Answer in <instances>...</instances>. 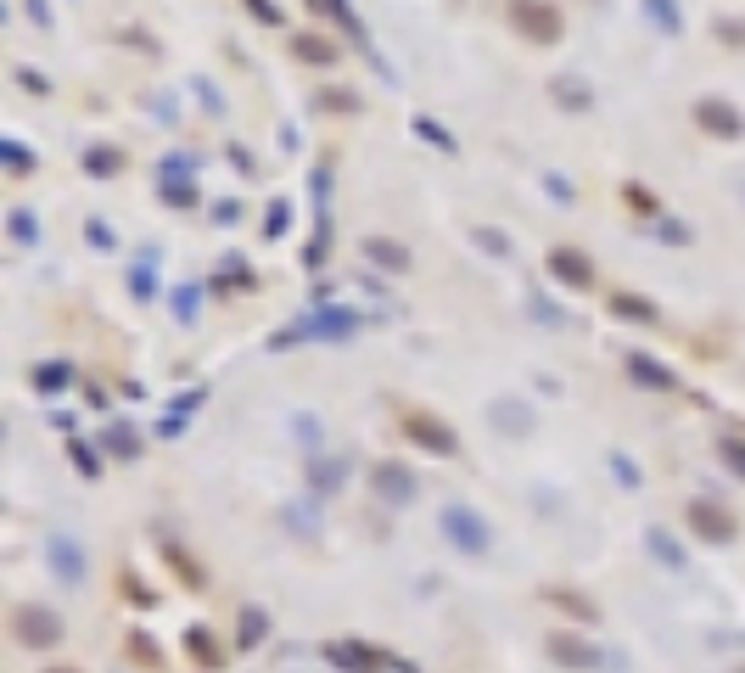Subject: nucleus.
Listing matches in <instances>:
<instances>
[{
  "instance_id": "6e6552de",
  "label": "nucleus",
  "mask_w": 745,
  "mask_h": 673,
  "mask_svg": "<svg viewBox=\"0 0 745 673\" xmlns=\"http://www.w3.org/2000/svg\"><path fill=\"white\" fill-rule=\"evenodd\" d=\"M443 528H449V533H454V539H460L465 550H482V545H488V533H482L477 511H465V505H454V511L443 516Z\"/></svg>"
},
{
  "instance_id": "7ed1b4c3",
  "label": "nucleus",
  "mask_w": 745,
  "mask_h": 673,
  "mask_svg": "<svg viewBox=\"0 0 745 673\" xmlns=\"http://www.w3.org/2000/svg\"><path fill=\"white\" fill-rule=\"evenodd\" d=\"M695 124H701L706 135H717V141H740V135H745L740 107H734V101H717V96L695 101Z\"/></svg>"
},
{
  "instance_id": "473e14b6",
  "label": "nucleus",
  "mask_w": 745,
  "mask_h": 673,
  "mask_svg": "<svg viewBox=\"0 0 745 673\" xmlns=\"http://www.w3.org/2000/svg\"><path fill=\"white\" fill-rule=\"evenodd\" d=\"M695 528H701V533H729V522H723L712 505H695Z\"/></svg>"
},
{
  "instance_id": "c9c22d12",
  "label": "nucleus",
  "mask_w": 745,
  "mask_h": 673,
  "mask_svg": "<svg viewBox=\"0 0 745 673\" xmlns=\"http://www.w3.org/2000/svg\"><path fill=\"white\" fill-rule=\"evenodd\" d=\"M387 494H409V477H398V466H381V477H376Z\"/></svg>"
},
{
  "instance_id": "f704fd0d",
  "label": "nucleus",
  "mask_w": 745,
  "mask_h": 673,
  "mask_svg": "<svg viewBox=\"0 0 745 673\" xmlns=\"http://www.w3.org/2000/svg\"><path fill=\"white\" fill-rule=\"evenodd\" d=\"M236 219H241V202H236V197L213 202V225H236Z\"/></svg>"
},
{
  "instance_id": "39448f33",
  "label": "nucleus",
  "mask_w": 745,
  "mask_h": 673,
  "mask_svg": "<svg viewBox=\"0 0 745 673\" xmlns=\"http://www.w3.org/2000/svg\"><path fill=\"white\" fill-rule=\"evenodd\" d=\"M549 96H555L561 113H589V107H594L589 79H577V73H555V79H549Z\"/></svg>"
},
{
  "instance_id": "cd10ccee",
  "label": "nucleus",
  "mask_w": 745,
  "mask_h": 673,
  "mask_svg": "<svg viewBox=\"0 0 745 673\" xmlns=\"http://www.w3.org/2000/svg\"><path fill=\"white\" fill-rule=\"evenodd\" d=\"M471 242H477L482 253H493V258L510 253V236H505V230H493V225H477V230H471Z\"/></svg>"
},
{
  "instance_id": "6ab92c4d",
  "label": "nucleus",
  "mask_w": 745,
  "mask_h": 673,
  "mask_svg": "<svg viewBox=\"0 0 745 673\" xmlns=\"http://www.w3.org/2000/svg\"><path fill=\"white\" fill-rule=\"evenodd\" d=\"M415 135H421V141H432L437 146V152H449V158H454V152H460V141H454V135H449V129H443V124H437V118H415Z\"/></svg>"
},
{
  "instance_id": "e433bc0d",
  "label": "nucleus",
  "mask_w": 745,
  "mask_h": 673,
  "mask_svg": "<svg viewBox=\"0 0 745 673\" xmlns=\"http://www.w3.org/2000/svg\"><path fill=\"white\" fill-rule=\"evenodd\" d=\"M23 12H29L40 29H51V23H57V17H51V0H23Z\"/></svg>"
},
{
  "instance_id": "c756f323",
  "label": "nucleus",
  "mask_w": 745,
  "mask_h": 673,
  "mask_svg": "<svg viewBox=\"0 0 745 673\" xmlns=\"http://www.w3.org/2000/svg\"><path fill=\"white\" fill-rule=\"evenodd\" d=\"M527 315L544 320V326H572V315H566V309H555L549 298H533V303H527Z\"/></svg>"
},
{
  "instance_id": "393cba45",
  "label": "nucleus",
  "mask_w": 745,
  "mask_h": 673,
  "mask_svg": "<svg viewBox=\"0 0 745 673\" xmlns=\"http://www.w3.org/2000/svg\"><path fill=\"white\" fill-rule=\"evenodd\" d=\"M0 163H6L12 174H29L34 169V152L23 141H12V135H6V141H0Z\"/></svg>"
},
{
  "instance_id": "5701e85b",
  "label": "nucleus",
  "mask_w": 745,
  "mask_h": 673,
  "mask_svg": "<svg viewBox=\"0 0 745 673\" xmlns=\"http://www.w3.org/2000/svg\"><path fill=\"white\" fill-rule=\"evenodd\" d=\"M68 376H73L68 359H51V365H40V371H34V387H40V393H62V387H68Z\"/></svg>"
},
{
  "instance_id": "9d476101",
  "label": "nucleus",
  "mask_w": 745,
  "mask_h": 673,
  "mask_svg": "<svg viewBox=\"0 0 745 673\" xmlns=\"http://www.w3.org/2000/svg\"><path fill=\"white\" fill-rule=\"evenodd\" d=\"M258 287V275L247 270V258L225 253V264H219V275H213V292H253Z\"/></svg>"
},
{
  "instance_id": "2eb2a0df",
  "label": "nucleus",
  "mask_w": 745,
  "mask_h": 673,
  "mask_svg": "<svg viewBox=\"0 0 745 673\" xmlns=\"http://www.w3.org/2000/svg\"><path fill=\"white\" fill-rule=\"evenodd\" d=\"M611 315L617 320H661V309L650 298H633V292H617V298H611Z\"/></svg>"
},
{
  "instance_id": "f3484780",
  "label": "nucleus",
  "mask_w": 745,
  "mask_h": 673,
  "mask_svg": "<svg viewBox=\"0 0 745 673\" xmlns=\"http://www.w3.org/2000/svg\"><path fill=\"white\" fill-rule=\"evenodd\" d=\"M6 230H12V242H17V247H40V219H34V208H12Z\"/></svg>"
},
{
  "instance_id": "bb28decb",
  "label": "nucleus",
  "mask_w": 745,
  "mask_h": 673,
  "mask_svg": "<svg viewBox=\"0 0 745 673\" xmlns=\"http://www.w3.org/2000/svg\"><path fill=\"white\" fill-rule=\"evenodd\" d=\"M191 90L202 96V107H208L213 118H225V96H219V85H213L208 73H191Z\"/></svg>"
},
{
  "instance_id": "a19ab883",
  "label": "nucleus",
  "mask_w": 745,
  "mask_h": 673,
  "mask_svg": "<svg viewBox=\"0 0 745 673\" xmlns=\"http://www.w3.org/2000/svg\"><path fill=\"white\" fill-rule=\"evenodd\" d=\"M107 444H113V449H118V455H129V449H135V438H129V432H124V427H113V432H107Z\"/></svg>"
},
{
  "instance_id": "7c9ffc66",
  "label": "nucleus",
  "mask_w": 745,
  "mask_h": 673,
  "mask_svg": "<svg viewBox=\"0 0 745 673\" xmlns=\"http://www.w3.org/2000/svg\"><path fill=\"white\" fill-rule=\"evenodd\" d=\"M17 85L29 90V96H51V79H45L40 68H29V62H23V68H17Z\"/></svg>"
},
{
  "instance_id": "37998d69",
  "label": "nucleus",
  "mask_w": 745,
  "mask_h": 673,
  "mask_svg": "<svg viewBox=\"0 0 745 673\" xmlns=\"http://www.w3.org/2000/svg\"><path fill=\"white\" fill-rule=\"evenodd\" d=\"M723 455H729L734 466H740V472H745V444H734V438H729V444H723Z\"/></svg>"
},
{
  "instance_id": "423d86ee",
  "label": "nucleus",
  "mask_w": 745,
  "mask_h": 673,
  "mask_svg": "<svg viewBox=\"0 0 745 673\" xmlns=\"http://www.w3.org/2000/svg\"><path fill=\"white\" fill-rule=\"evenodd\" d=\"M359 253L376 264V270H409V247L404 242H393V236H370V242H359Z\"/></svg>"
},
{
  "instance_id": "dca6fc26",
  "label": "nucleus",
  "mask_w": 745,
  "mask_h": 673,
  "mask_svg": "<svg viewBox=\"0 0 745 673\" xmlns=\"http://www.w3.org/2000/svg\"><path fill=\"white\" fill-rule=\"evenodd\" d=\"M314 107H320V113L348 118V113H359V96H353V90H342V85H331V90H314Z\"/></svg>"
},
{
  "instance_id": "c85d7f7f",
  "label": "nucleus",
  "mask_w": 745,
  "mask_h": 673,
  "mask_svg": "<svg viewBox=\"0 0 745 673\" xmlns=\"http://www.w3.org/2000/svg\"><path fill=\"white\" fill-rule=\"evenodd\" d=\"M85 242L90 247H96V253H113V247H118V236H113V225H107V219H85Z\"/></svg>"
},
{
  "instance_id": "4c0bfd02",
  "label": "nucleus",
  "mask_w": 745,
  "mask_h": 673,
  "mask_svg": "<svg viewBox=\"0 0 745 673\" xmlns=\"http://www.w3.org/2000/svg\"><path fill=\"white\" fill-rule=\"evenodd\" d=\"M544 191H549L555 202H572V186H566L561 174H544Z\"/></svg>"
},
{
  "instance_id": "20e7f679",
  "label": "nucleus",
  "mask_w": 745,
  "mask_h": 673,
  "mask_svg": "<svg viewBox=\"0 0 745 673\" xmlns=\"http://www.w3.org/2000/svg\"><path fill=\"white\" fill-rule=\"evenodd\" d=\"M544 270L555 275L561 287H572V292L594 287V264H589V253H583V247H549Z\"/></svg>"
},
{
  "instance_id": "0eeeda50",
  "label": "nucleus",
  "mask_w": 745,
  "mask_h": 673,
  "mask_svg": "<svg viewBox=\"0 0 745 673\" xmlns=\"http://www.w3.org/2000/svg\"><path fill=\"white\" fill-rule=\"evenodd\" d=\"M129 292H135V303L157 298V247H141V258L129 264Z\"/></svg>"
},
{
  "instance_id": "a211bd4d",
  "label": "nucleus",
  "mask_w": 745,
  "mask_h": 673,
  "mask_svg": "<svg viewBox=\"0 0 745 673\" xmlns=\"http://www.w3.org/2000/svg\"><path fill=\"white\" fill-rule=\"evenodd\" d=\"M325 258H331V219H320L309 236V247H303V270H320Z\"/></svg>"
},
{
  "instance_id": "412c9836",
  "label": "nucleus",
  "mask_w": 745,
  "mask_h": 673,
  "mask_svg": "<svg viewBox=\"0 0 745 673\" xmlns=\"http://www.w3.org/2000/svg\"><path fill=\"white\" fill-rule=\"evenodd\" d=\"M157 197L169 202V208H197V186H191V180H157Z\"/></svg>"
},
{
  "instance_id": "58836bf2",
  "label": "nucleus",
  "mask_w": 745,
  "mask_h": 673,
  "mask_svg": "<svg viewBox=\"0 0 745 673\" xmlns=\"http://www.w3.org/2000/svg\"><path fill=\"white\" fill-rule=\"evenodd\" d=\"M717 34H723L729 45H745V23H740V17H729V23H717Z\"/></svg>"
},
{
  "instance_id": "f257e3e1",
  "label": "nucleus",
  "mask_w": 745,
  "mask_h": 673,
  "mask_svg": "<svg viewBox=\"0 0 745 673\" xmlns=\"http://www.w3.org/2000/svg\"><path fill=\"white\" fill-rule=\"evenodd\" d=\"M353 331H359V315H353V309L320 303V309H314V315H303L297 326L275 331V337H269V348H297V343H309V337H320V343H348Z\"/></svg>"
},
{
  "instance_id": "f8f14e48",
  "label": "nucleus",
  "mask_w": 745,
  "mask_h": 673,
  "mask_svg": "<svg viewBox=\"0 0 745 673\" xmlns=\"http://www.w3.org/2000/svg\"><path fill=\"white\" fill-rule=\"evenodd\" d=\"M645 6V17H650V29L656 34H678L684 29V6L678 0H639Z\"/></svg>"
},
{
  "instance_id": "1a4fd4ad",
  "label": "nucleus",
  "mask_w": 745,
  "mask_h": 673,
  "mask_svg": "<svg viewBox=\"0 0 745 673\" xmlns=\"http://www.w3.org/2000/svg\"><path fill=\"white\" fill-rule=\"evenodd\" d=\"M292 57H297V62H320V68H331L342 51H337V40H331V34H297V40H292Z\"/></svg>"
},
{
  "instance_id": "f03ea898",
  "label": "nucleus",
  "mask_w": 745,
  "mask_h": 673,
  "mask_svg": "<svg viewBox=\"0 0 745 673\" xmlns=\"http://www.w3.org/2000/svg\"><path fill=\"white\" fill-rule=\"evenodd\" d=\"M505 17L516 23V34H521V40H533V45H555V40L566 34L561 12H555L549 0H510V6H505Z\"/></svg>"
},
{
  "instance_id": "72a5a7b5",
  "label": "nucleus",
  "mask_w": 745,
  "mask_h": 673,
  "mask_svg": "<svg viewBox=\"0 0 745 673\" xmlns=\"http://www.w3.org/2000/svg\"><path fill=\"white\" fill-rule=\"evenodd\" d=\"M656 236H661V242H673V247H684V242H689V225H678V219H661Z\"/></svg>"
},
{
  "instance_id": "ddd939ff",
  "label": "nucleus",
  "mask_w": 745,
  "mask_h": 673,
  "mask_svg": "<svg viewBox=\"0 0 745 673\" xmlns=\"http://www.w3.org/2000/svg\"><path fill=\"white\" fill-rule=\"evenodd\" d=\"M404 432L415 438V444L437 449V455H443V449H454V432H443L437 421H426V416H409V421H404Z\"/></svg>"
},
{
  "instance_id": "a878e982",
  "label": "nucleus",
  "mask_w": 745,
  "mask_h": 673,
  "mask_svg": "<svg viewBox=\"0 0 745 673\" xmlns=\"http://www.w3.org/2000/svg\"><path fill=\"white\" fill-rule=\"evenodd\" d=\"M622 202H628L633 214H645V219L661 208V202H656V191H650V186H639V180H628V186H622Z\"/></svg>"
},
{
  "instance_id": "79ce46f5",
  "label": "nucleus",
  "mask_w": 745,
  "mask_h": 673,
  "mask_svg": "<svg viewBox=\"0 0 745 673\" xmlns=\"http://www.w3.org/2000/svg\"><path fill=\"white\" fill-rule=\"evenodd\" d=\"M230 163H236L241 174H253V152H247V146H230Z\"/></svg>"
},
{
  "instance_id": "ea45409f",
  "label": "nucleus",
  "mask_w": 745,
  "mask_h": 673,
  "mask_svg": "<svg viewBox=\"0 0 745 673\" xmlns=\"http://www.w3.org/2000/svg\"><path fill=\"white\" fill-rule=\"evenodd\" d=\"M499 421H510L505 432H521V421H527V416H521V404H499Z\"/></svg>"
},
{
  "instance_id": "4be33fe9",
  "label": "nucleus",
  "mask_w": 745,
  "mask_h": 673,
  "mask_svg": "<svg viewBox=\"0 0 745 673\" xmlns=\"http://www.w3.org/2000/svg\"><path fill=\"white\" fill-rule=\"evenodd\" d=\"M169 309H174V320H180V326H197V315H202V287H180Z\"/></svg>"
},
{
  "instance_id": "2f4dec72",
  "label": "nucleus",
  "mask_w": 745,
  "mask_h": 673,
  "mask_svg": "<svg viewBox=\"0 0 745 673\" xmlns=\"http://www.w3.org/2000/svg\"><path fill=\"white\" fill-rule=\"evenodd\" d=\"M241 6H247V12L258 17V23H269V29H275V23H286V12L275 6V0H241Z\"/></svg>"
},
{
  "instance_id": "b1692460",
  "label": "nucleus",
  "mask_w": 745,
  "mask_h": 673,
  "mask_svg": "<svg viewBox=\"0 0 745 673\" xmlns=\"http://www.w3.org/2000/svg\"><path fill=\"white\" fill-rule=\"evenodd\" d=\"M286 230H292V202H269V214H264V242H281Z\"/></svg>"
},
{
  "instance_id": "9b49d317",
  "label": "nucleus",
  "mask_w": 745,
  "mask_h": 673,
  "mask_svg": "<svg viewBox=\"0 0 745 673\" xmlns=\"http://www.w3.org/2000/svg\"><path fill=\"white\" fill-rule=\"evenodd\" d=\"M628 376H633L639 387H656V393H661V387H673V382H678V376L667 371L661 359H650V354H628Z\"/></svg>"
},
{
  "instance_id": "4468645a",
  "label": "nucleus",
  "mask_w": 745,
  "mask_h": 673,
  "mask_svg": "<svg viewBox=\"0 0 745 673\" xmlns=\"http://www.w3.org/2000/svg\"><path fill=\"white\" fill-rule=\"evenodd\" d=\"M118 169H124V152H118V146H90L85 152V174H96V180H113Z\"/></svg>"
},
{
  "instance_id": "aec40b11",
  "label": "nucleus",
  "mask_w": 745,
  "mask_h": 673,
  "mask_svg": "<svg viewBox=\"0 0 745 673\" xmlns=\"http://www.w3.org/2000/svg\"><path fill=\"white\" fill-rule=\"evenodd\" d=\"M197 152H169V158L157 163V180H191V174H197Z\"/></svg>"
}]
</instances>
